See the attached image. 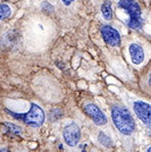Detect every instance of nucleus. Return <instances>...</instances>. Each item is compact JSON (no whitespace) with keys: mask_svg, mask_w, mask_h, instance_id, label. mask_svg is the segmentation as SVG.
<instances>
[{"mask_svg":"<svg viewBox=\"0 0 151 152\" xmlns=\"http://www.w3.org/2000/svg\"><path fill=\"white\" fill-rule=\"evenodd\" d=\"M111 119L115 127L123 135H132L135 132L136 124L131 111L124 106L115 104L111 108Z\"/></svg>","mask_w":151,"mask_h":152,"instance_id":"obj_1","label":"nucleus"},{"mask_svg":"<svg viewBox=\"0 0 151 152\" xmlns=\"http://www.w3.org/2000/svg\"><path fill=\"white\" fill-rule=\"evenodd\" d=\"M8 115H10L14 119L18 121H23L25 125L31 127H40L43 125L44 121H45V114H44L43 109L40 107L39 104L32 102L30 110L26 114H17L14 113L9 109H5Z\"/></svg>","mask_w":151,"mask_h":152,"instance_id":"obj_2","label":"nucleus"},{"mask_svg":"<svg viewBox=\"0 0 151 152\" xmlns=\"http://www.w3.org/2000/svg\"><path fill=\"white\" fill-rule=\"evenodd\" d=\"M118 6L128 14L127 25L133 30H141L143 26L142 10L141 7L135 0H119Z\"/></svg>","mask_w":151,"mask_h":152,"instance_id":"obj_3","label":"nucleus"},{"mask_svg":"<svg viewBox=\"0 0 151 152\" xmlns=\"http://www.w3.org/2000/svg\"><path fill=\"white\" fill-rule=\"evenodd\" d=\"M63 137L65 143L70 148H75L81 140V129L76 123H70L65 126L63 131Z\"/></svg>","mask_w":151,"mask_h":152,"instance_id":"obj_4","label":"nucleus"},{"mask_svg":"<svg viewBox=\"0 0 151 152\" xmlns=\"http://www.w3.org/2000/svg\"><path fill=\"white\" fill-rule=\"evenodd\" d=\"M83 111L98 126H105L108 123L107 116L105 115V113L98 106H95V103H88V104H85Z\"/></svg>","mask_w":151,"mask_h":152,"instance_id":"obj_5","label":"nucleus"},{"mask_svg":"<svg viewBox=\"0 0 151 152\" xmlns=\"http://www.w3.org/2000/svg\"><path fill=\"white\" fill-rule=\"evenodd\" d=\"M150 104L144 101H134L133 103V110L140 121L144 124L148 128L151 125V115H150Z\"/></svg>","mask_w":151,"mask_h":152,"instance_id":"obj_6","label":"nucleus"},{"mask_svg":"<svg viewBox=\"0 0 151 152\" xmlns=\"http://www.w3.org/2000/svg\"><path fill=\"white\" fill-rule=\"evenodd\" d=\"M100 32L103 41L108 45H110V47H119L120 45V34L113 26L102 25Z\"/></svg>","mask_w":151,"mask_h":152,"instance_id":"obj_7","label":"nucleus"},{"mask_svg":"<svg viewBox=\"0 0 151 152\" xmlns=\"http://www.w3.org/2000/svg\"><path fill=\"white\" fill-rule=\"evenodd\" d=\"M128 53H130V58H131V61H132L134 65H141L143 64L145 58V53L144 50L141 45L139 43H131L128 45Z\"/></svg>","mask_w":151,"mask_h":152,"instance_id":"obj_8","label":"nucleus"},{"mask_svg":"<svg viewBox=\"0 0 151 152\" xmlns=\"http://www.w3.org/2000/svg\"><path fill=\"white\" fill-rule=\"evenodd\" d=\"M2 127H4L5 132H7V133L9 134H13V135H21L22 132H23V129H22L21 126L15 125L13 123H8V121H5L2 124Z\"/></svg>","mask_w":151,"mask_h":152,"instance_id":"obj_9","label":"nucleus"},{"mask_svg":"<svg viewBox=\"0 0 151 152\" xmlns=\"http://www.w3.org/2000/svg\"><path fill=\"white\" fill-rule=\"evenodd\" d=\"M101 14H102L103 18L106 20H111V18H113V8H111L110 1L107 0L101 5Z\"/></svg>","mask_w":151,"mask_h":152,"instance_id":"obj_10","label":"nucleus"},{"mask_svg":"<svg viewBox=\"0 0 151 152\" xmlns=\"http://www.w3.org/2000/svg\"><path fill=\"white\" fill-rule=\"evenodd\" d=\"M13 14L12 7L7 4H0V20H5L9 18Z\"/></svg>","mask_w":151,"mask_h":152,"instance_id":"obj_11","label":"nucleus"},{"mask_svg":"<svg viewBox=\"0 0 151 152\" xmlns=\"http://www.w3.org/2000/svg\"><path fill=\"white\" fill-rule=\"evenodd\" d=\"M98 141H99V143H100L101 145H103L105 148H111L114 145L113 140L110 139L108 135H106L103 132L99 133V135H98Z\"/></svg>","mask_w":151,"mask_h":152,"instance_id":"obj_12","label":"nucleus"},{"mask_svg":"<svg viewBox=\"0 0 151 152\" xmlns=\"http://www.w3.org/2000/svg\"><path fill=\"white\" fill-rule=\"evenodd\" d=\"M62 116H63V113H62L59 109H54V110H51L50 118H51V121H57V119H58V118H60Z\"/></svg>","mask_w":151,"mask_h":152,"instance_id":"obj_13","label":"nucleus"},{"mask_svg":"<svg viewBox=\"0 0 151 152\" xmlns=\"http://www.w3.org/2000/svg\"><path fill=\"white\" fill-rule=\"evenodd\" d=\"M62 1H63V4L65 5V6H69L74 0H62Z\"/></svg>","mask_w":151,"mask_h":152,"instance_id":"obj_14","label":"nucleus"},{"mask_svg":"<svg viewBox=\"0 0 151 152\" xmlns=\"http://www.w3.org/2000/svg\"><path fill=\"white\" fill-rule=\"evenodd\" d=\"M0 152H12V151H9L8 149H6V148H4V149H0Z\"/></svg>","mask_w":151,"mask_h":152,"instance_id":"obj_15","label":"nucleus"},{"mask_svg":"<svg viewBox=\"0 0 151 152\" xmlns=\"http://www.w3.org/2000/svg\"><path fill=\"white\" fill-rule=\"evenodd\" d=\"M147 152H151V148H150V146H149V148L147 149Z\"/></svg>","mask_w":151,"mask_h":152,"instance_id":"obj_16","label":"nucleus"}]
</instances>
